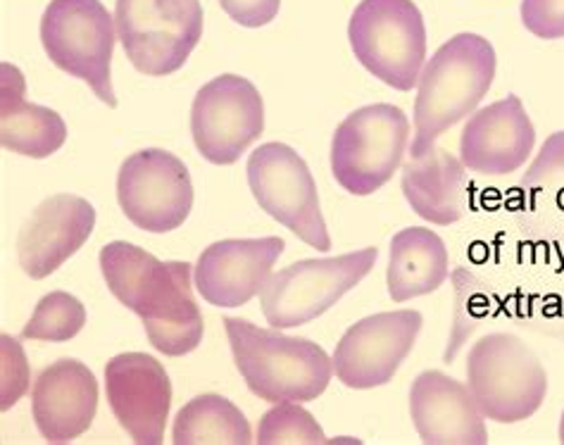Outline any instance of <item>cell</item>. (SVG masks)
Wrapping results in <instances>:
<instances>
[{
  "label": "cell",
  "mask_w": 564,
  "mask_h": 445,
  "mask_svg": "<svg viewBox=\"0 0 564 445\" xmlns=\"http://www.w3.org/2000/svg\"><path fill=\"white\" fill-rule=\"evenodd\" d=\"M408 145L410 120L403 110L389 102L355 110L334 131V180L350 196H372L403 167Z\"/></svg>",
  "instance_id": "6"
},
{
  "label": "cell",
  "mask_w": 564,
  "mask_h": 445,
  "mask_svg": "<svg viewBox=\"0 0 564 445\" xmlns=\"http://www.w3.org/2000/svg\"><path fill=\"white\" fill-rule=\"evenodd\" d=\"M98 410V381L79 360H57L34 381L32 414L41 436L69 443L91 428Z\"/></svg>",
  "instance_id": "19"
},
{
  "label": "cell",
  "mask_w": 564,
  "mask_h": 445,
  "mask_svg": "<svg viewBox=\"0 0 564 445\" xmlns=\"http://www.w3.org/2000/svg\"><path fill=\"white\" fill-rule=\"evenodd\" d=\"M422 324L424 317L417 310L377 313L355 322L332 355L334 375L352 391L386 386L417 344Z\"/></svg>",
  "instance_id": "13"
},
{
  "label": "cell",
  "mask_w": 564,
  "mask_h": 445,
  "mask_svg": "<svg viewBox=\"0 0 564 445\" xmlns=\"http://www.w3.org/2000/svg\"><path fill=\"white\" fill-rule=\"evenodd\" d=\"M498 57L491 41L457 34L426 61L414 100L412 158L432 151L445 131L474 115L496 79Z\"/></svg>",
  "instance_id": "2"
},
{
  "label": "cell",
  "mask_w": 564,
  "mask_h": 445,
  "mask_svg": "<svg viewBox=\"0 0 564 445\" xmlns=\"http://www.w3.org/2000/svg\"><path fill=\"white\" fill-rule=\"evenodd\" d=\"M258 443H329L317 420L301 403H274L262 414L258 426Z\"/></svg>",
  "instance_id": "26"
},
{
  "label": "cell",
  "mask_w": 564,
  "mask_h": 445,
  "mask_svg": "<svg viewBox=\"0 0 564 445\" xmlns=\"http://www.w3.org/2000/svg\"><path fill=\"white\" fill-rule=\"evenodd\" d=\"M519 191L533 207L541 198L553 196V191L560 205H564V131H555L541 145L536 160L531 162V167L519 182Z\"/></svg>",
  "instance_id": "27"
},
{
  "label": "cell",
  "mask_w": 564,
  "mask_h": 445,
  "mask_svg": "<svg viewBox=\"0 0 564 445\" xmlns=\"http://www.w3.org/2000/svg\"><path fill=\"white\" fill-rule=\"evenodd\" d=\"M84 305L65 291H53L39 301L32 319H29L22 329V338L65 344V340L74 338L84 329Z\"/></svg>",
  "instance_id": "25"
},
{
  "label": "cell",
  "mask_w": 564,
  "mask_h": 445,
  "mask_svg": "<svg viewBox=\"0 0 564 445\" xmlns=\"http://www.w3.org/2000/svg\"><path fill=\"white\" fill-rule=\"evenodd\" d=\"M533 143L536 129L522 100L508 96L469 115L459 137V160L474 174L508 176L527 165Z\"/></svg>",
  "instance_id": "16"
},
{
  "label": "cell",
  "mask_w": 564,
  "mask_h": 445,
  "mask_svg": "<svg viewBox=\"0 0 564 445\" xmlns=\"http://www.w3.org/2000/svg\"><path fill=\"white\" fill-rule=\"evenodd\" d=\"M225 329L252 395L267 403H310L329 389L334 362L315 340L262 329L239 317H225Z\"/></svg>",
  "instance_id": "3"
},
{
  "label": "cell",
  "mask_w": 564,
  "mask_h": 445,
  "mask_svg": "<svg viewBox=\"0 0 564 445\" xmlns=\"http://www.w3.org/2000/svg\"><path fill=\"white\" fill-rule=\"evenodd\" d=\"M110 410L124 432L141 445L165 438L172 405V383L153 355L122 352L106 365Z\"/></svg>",
  "instance_id": "14"
},
{
  "label": "cell",
  "mask_w": 564,
  "mask_h": 445,
  "mask_svg": "<svg viewBox=\"0 0 564 445\" xmlns=\"http://www.w3.org/2000/svg\"><path fill=\"white\" fill-rule=\"evenodd\" d=\"M467 386L486 420L517 424L545 403L547 372L514 334H488L469 348Z\"/></svg>",
  "instance_id": "4"
},
{
  "label": "cell",
  "mask_w": 564,
  "mask_h": 445,
  "mask_svg": "<svg viewBox=\"0 0 564 445\" xmlns=\"http://www.w3.org/2000/svg\"><path fill=\"white\" fill-rule=\"evenodd\" d=\"M0 410L8 412L29 389V362L18 338L0 336Z\"/></svg>",
  "instance_id": "28"
},
{
  "label": "cell",
  "mask_w": 564,
  "mask_h": 445,
  "mask_svg": "<svg viewBox=\"0 0 564 445\" xmlns=\"http://www.w3.org/2000/svg\"><path fill=\"white\" fill-rule=\"evenodd\" d=\"M117 200L133 227L151 234L174 231L191 215V174L176 155L148 148L122 162L117 174Z\"/></svg>",
  "instance_id": "12"
},
{
  "label": "cell",
  "mask_w": 564,
  "mask_h": 445,
  "mask_svg": "<svg viewBox=\"0 0 564 445\" xmlns=\"http://www.w3.org/2000/svg\"><path fill=\"white\" fill-rule=\"evenodd\" d=\"M248 184L262 210L310 248L332 250L315 176L286 143H264L248 158Z\"/></svg>",
  "instance_id": "10"
},
{
  "label": "cell",
  "mask_w": 564,
  "mask_h": 445,
  "mask_svg": "<svg viewBox=\"0 0 564 445\" xmlns=\"http://www.w3.org/2000/svg\"><path fill=\"white\" fill-rule=\"evenodd\" d=\"M191 270L188 262H160L127 241L100 250V272L110 293L141 317L151 346L170 358L196 350L205 334Z\"/></svg>",
  "instance_id": "1"
},
{
  "label": "cell",
  "mask_w": 564,
  "mask_h": 445,
  "mask_svg": "<svg viewBox=\"0 0 564 445\" xmlns=\"http://www.w3.org/2000/svg\"><path fill=\"white\" fill-rule=\"evenodd\" d=\"M284 248V239L276 236L229 239L207 246L193 270L196 291L215 307H241L262 293Z\"/></svg>",
  "instance_id": "15"
},
{
  "label": "cell",
  "mask_w": 564,
  "mask_h": 445,
  "mask_svg": "<svg viewBox=\"0 0 564 445\" xmlns=\"http://www.w3.org/2000/svg\"><path fill=\"white\" fill-rule=\"evenodd\" d=\"M172 438L176 445L200 443H252L246 414L231 400L205 393L188 400L174 420Z\"/></svg>",
  "instance_id": "23"
},
{
  "label": "cell",
  "mask_w": 564,
  "mask_h": 445,
  "mask_svg": "<svg viewBox=\"0 0 564 445\" xmlns=\"http://www.w3.org/2000/svg\"><path fill=\"white\" fill-rule=\"evenodd\" d=\"M451 276L448 248L426 227H408L391 239L386 286L393 303H408L438 291Z\"/></svg>",
  "instance_id": "22"
},
{
  "label": "cell",
  "mask_w": 564,
  "mask_h": 445,
  "mask_svg": "<svg viewBox=\"0 0 564 445\" xmlns=\"http://www.w3.org/2000/svg\"><path fill=\"white\" fill-rule=\"evenodd\" d=\"M467 167L457 155L434 145L420 158L403 160V196L429 225L451 227L465 215Z\"/></svg>",
  "instance_id": "20"
},
{
  "label": "cell",
  "mask_w": 564,
  "mask_h": 445,
  "mask_svg": "<svg viewBox=\"0 0 564 445\" xmlns=\"http://www.w3.org/2000/svg\"><path fill=\"white\" fill-rule=\"evenodd\" d=\"M264 129V102L252 82L221 74L193 98L191 137L213 165H234Z\"/></svg>",
  "instance_id": "11"
},
{
  "label": "cell",
  "mask_w": 564,
  "mask_h": 445,
  "mask_svg": "<svg viewBox=\"0 0 564 445\" xmlns=\"http://www.w3.org/2000/svg\"><path fill=\"white\" fill-rule=\"evenodd\" d=\"M522 24L539 39H564V0H522Z\"/></svg>",
  "instance_id": "29"
},
{
  "label": "cell",
  "mask_w": 564,
  "mask_h": 445,
  "mask_svg": "<svg viewBox=\"0 0 564 445\" xmlns=\"http://www.w3.org/2000/svg\"><path fill=\"white\" fill-rule=\"evenodd\" d=\"M96 227L94 205L61 193L43 200L26 219L18 239L20 267L26 276L46 279L77 253Z\"/></svg>",
  "instance_id": "17"
},
{
  "label": "cell",
  "mask_w": 564,
  "mask_h": 445,
  "mask_svg": "<svg viewBox=\"0 0 564 445\" xmlns=\"http://www.w3.org/2000/svg\"><path fill=\"white\" fill-rule=\"evenodd\" d=\"M453 284H455V313H453L448 346L443 350L445 365H451L457 358V352L463 350L467 338L479 329V324L488 319V315H491L494 310L491 291H488L484 281H479L471 272H467L465 267H457L453 272Z\"/></svg>",
  "instance_id": "24"
},
{
  "label": "cell",
  "mask_w": 564,
  "mask_h": 445,
  "mask_svg": "<svg viewBox=\"0 0 564 445\" xmlns=\"http://www.w3.org/2000/svg\"><path fill=\"white\" fill-rule=\"evenodd\" d=\"M24 77L18 67L3 63L0 88V143L6 151L43 160L61 151L67 139L63 117L51 108L24 98Z\"/></svg>",
  "instance_id": "21"
},
{
  "label": "cell",
  "mask_w": 564,
  "mask_h": 445,
  "mask_svg": "<svg viewBox=\"0 0 564 445\" xmlns=\"http://www.w3.org/2000/svg\"><path fill=\"white\" fill-rule=\"evenodd\" d=\"M410 417L426 445H484L486 417L469 386L438 369H429L412 381Z\"/></svg>",
  "instance_id": "18"
},
{
  "label": "cell",
  "mask_w": 564,
  "mask_h": 445,
  "mask_svg": "<svg viewBox=\"0 0 564 445\" xmlns=\"http://www.w3.org/2000/svg\"><path fill=\"white\" fill-rule=\"evenodd\" d=\"M360 65L395 91H412L426 65V26L412 0H362L348 24Z\"/></svg>",
  "instance_id": "5"
},
{
  "label": "cell",
  "mask_w": 564,
  "mask_h": 445,
  "mask_svg": "<svg viewBox=\"0 0 564 445\" xmlns=\"http://www.w3.org/2000/svg\"><path fill=\"white\" fill-rule=\"evenodd\" d=\"M377 258V248H362L336 258L301 260L272 272L260 293L264 319L274 329H293L322 317L375 270Z\"/></svg>",
  "instance_id": "8"
},
{
  "label": "cell",
  "mask_w": 564,
  "mask_h": 445,
  "mask_svg": "<svg viewBox=\"0 0 564 445\" xmlns=\"http://www.w3.org/2000/svg\"><path fill=\"white\" fill-rule=\"evenodd\" d=\"M117 24L100 0H51L41 18V43L51 63L91 86L110 108H117L112 88V53Z\"/></svg>",
  "instance_id": "7"
},
{
  "label": "cell",
  "mask_w": 564,
  "mask_h": 445,
  "mask_svg": "<svg viewBox=\"0 0 564 445\" xmlns=\"http://www.w3.org/2000/svg\"><path fill=\"white\" fill-rule=\"evenodd\" d=\"M117 36L141 74L182 69L203 36L200 0H117Z\"/></svg>",
  "instance_id": "9"
},
{
  "label": "cell",
  "mask_w": 564,
  "mask_h": 445,
  "mask_svg": "<svg viewBox=\"0 0 564 445\" xmlns=\"http://www.w3.org/2000/svg\"><path fill=\"white\" fill-rule=\"evenodd\" d=\"M219 6L236 24L258 29L276 18L281 0H219Z\"/></svg>",
  "instance_id": "30"
},
{
  "label": "cell",
  "mask_w": 564,
  "mask_h": 445,
  "mask_svg": "<svg viewBox=\"0 0 564 445\" xmlns=\"http://www.w3.org/2000/svg\"><path fill=\"white\" fill-rule=\"evenodd\" d=\"M557 436H560V443L564 445V412H562V417H560V432H557Z\"/></svg>",
  "instance_id": "31"
}]
</instances>
